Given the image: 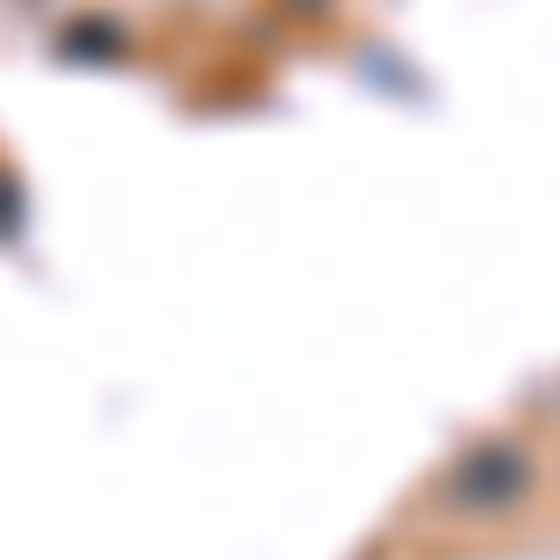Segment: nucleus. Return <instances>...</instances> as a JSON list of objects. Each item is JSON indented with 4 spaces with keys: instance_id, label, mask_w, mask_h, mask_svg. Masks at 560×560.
<instances>
[{
    "instance_id": "nucleus-1",
    "label": "nucleus",
    "mask_w": 560,
    "mask_h": 560,
    "mask_svg": "<svg viewBox=\"0 0 560 560\" xmlns=\"http://www.w3.org/2000/svg\"><path fill=\"white\" fill-rule=\"evenodd\" d=\"M523 493H530V456L516 441H486L471 456H456V471H448V501L464 516H501V509H516Z\"/></svg>"
},
{
    "instance_id": "nucleus-2",
    "label": "nucleus",
    "mask_w": 560,
    "mask_h": 560,
    "mask_svg": "<svg viewBox=\"0 0 560 560\" xmlns=\"http://www.w3.org/2000/svg\"><path fill=\"white\" fill-rule=\"evenodd\" d=\"M60 52H128V31L120 23H83V31H68Z\"/></svg>"
},
{
    "instance_id": "nucleus-3",
    "label": "nucleus",
    "mask_w": 560,
    "mask_h": 560,
    "mask_svg": "<svg viewBox=\"0 0 560 560\" xmlns=\"http://www.w3.org/2000/svg\"><path fill=\"white\" fill-rule=\"evenodd\" d=\"M0 240H23V187L0 179Z\"/></svg>"
}]
</instances>
